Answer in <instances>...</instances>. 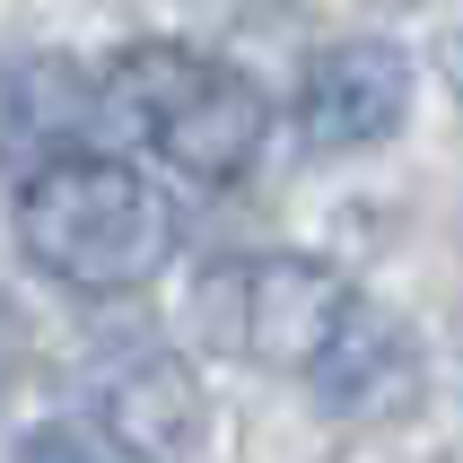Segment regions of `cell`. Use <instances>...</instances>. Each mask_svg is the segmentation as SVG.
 <instances>
[{
	"label": "cell",
	"mask_w": 463,
	"mask_h": 463,
	"mask_svg": "<svg viewBox=\"0 0 463 463\" xmlns=\"http://www.w3.org/2000/svg\"><path fill=\"white\" fill-rule=\"evenodd\" d=\"M18 245L61 288H140L175 254V202L131 157H71L18 184Z\"/></svg>",
	"instance_id": "obj_1"
},
{
	"label": "cell",
	"mask_w": 463,
	"mask_h": 463,
	"mask_svg": "<svg viewBox=\"0 0 463 463\" xmlns=\"http://www.w3.org/2000/svg\"><path fill=\"white\" fill-rule=\"evenodd\" d=\"M350 315H359V288L307 254H228L193 288L202 341L245 367H271V376H315Z\"/></svg>",
	"instance_id": "obj_3"
},
{
	"label": "cell",
	"mask_w": 463,
	"mask_h": 463,
	"mask_svg": "<svg viewBox=\"0 0 463 463\" xmlns=\"http://www.w3.org/2000/svg\"><path fill=\"white\" fill-rule=\"evenodd\" d=\"M105 123L193 184H236L262 157V88L193 44H131L105 61Z\"/></svg>",
	"instance_id": "obj_2"
},
{
	"label": "cell",
	"mask_w": 463,
	"mask_h": 463,
	"mask_svg": "<svg viewBox=\"0 0 463 463\" xmlns=\"http://www.w3.org/2000/svg\"><path fill=\"white\" fill-rule=\"evenodd\" d=\"M105 123V71H79L71 52H0V166L9 175H52L88 157Z\"/></svg>",
	"instance_id": "obj_5"
},
{
	"label": "cell",
	"mask_w": 463,
	"mask_h": 463,
	"mask_svg": "<svg viewBox=\"0 0 463 463\" xmlns=\"http://www.w3.org/2000/svg\"><path fill=\"white\" fill-rule=\"evenodd\" d=\"M18 376H26V315H18V298L0 288V402L18 393Z\"/></svg>",
	"instance_id": "obj_9"
},
{
	"label": "cell",
	"mask_w": 463,
	"mask_h": 463,
	"mask_svg": "<svg viewBox=\"0 0 463 463\" xmlns=\"http://www.w3.org/2000/svg\"><path fill=\"white\" fill-rule=\"evenodd\" d=\"M307 385H315V402L333 420H402L420 402V350L385 307L359 298V315L341 324V341L324 350V367H315Z\"/></svg>",
	"instance_id": "obj_7"
},
{
	"label": "cell",
	"mask_w": 463,
	"mask_h": 463,
	"mask_svg": "<svg viewBox=\"0 0 463 463\" xmlns=\"http://www.w3.org/2000/svg\"><path fill=\"white\" fill-rule=\"evenodd\" d=\"M9 463H123L97 429H79V420H44V429H26L9 446Z\"/></svg>",
	"instance_id": "obj_8"
},
{
	"label": "cell",
	"mask_w": 463,
	"mask_h": 463,
	"mask_svg": "<svg viewBox=\"0 0 463 463\" xmlns=\"http://www.w3.org/2000/svg\"><path fill=\"white\" fill-rule=\"evenodd\" d=\"M79 393H88V429L123 463H193L202 455L210 402H202L193 359H175L166 341H114V350H97Z\"/></svg>",
	"instance_id": "obj_4"
},
{
	"label": "cell",
	"mask_w": 463,
	"mask_h": 463,
	"mask_svg": "<svg viewBox=\"0 0 463 463\" xmlns=\"http://www.w3.org/2000/svg\"><path fill=\"white\" fill-rule=\"evenodd\" d=\"M411 114V52L376 44V35H350V44H324L298 79V131L315 149H367L402 131Z\"/></svg>",
	"instance_id": "obj_6"
}]
</instances>
